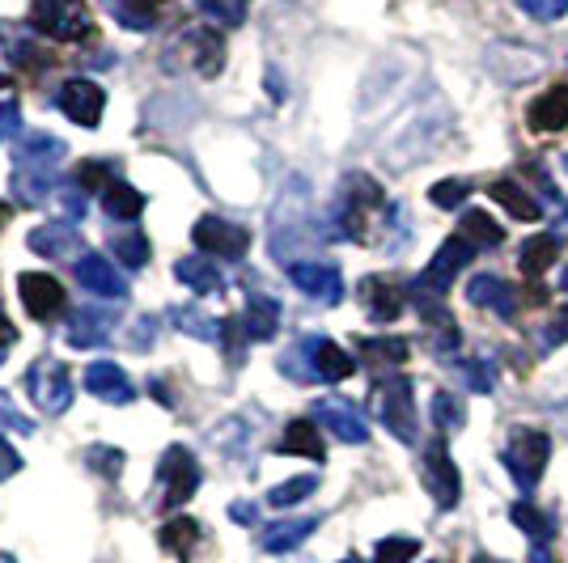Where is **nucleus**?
<instances>
[{
  "mask_svg": "<svg viewBox=\"0 0 568 563\" xmlns=\"http://www.w3.org/2000/svg\"><path fill=\"white\" fill-rule=\"evenodd\" d=\"M200 488V462L183 446H170L158 462V509H183Z\"/></svg>",
  "mask_w": 568,
  "mask_h": 563,
  "instance_id": "3",
  "label": "nucleus"
},
{
  "mask_svg": "<svg viewBox=\"0 0 568 563\" xmlns=\"http://www.w3.org/2000/svg\"><path fill=\"white\" fill-rule=\"evenodd\" d=\"M467 301L479 309H493L497 318H518V309H521L518 288L509 280H500V276H475V280L467 284Z\"/></svg>",
  "mask_w": 568,
  "mask_h": 563,
  "instance_id": "15",
  "label": "nucleus"
},
{
  "mask_svg": "<svg viewBox=\"0 0 568 563\" xmlns=\"http://www.w3.org/2000/svg\"><path fill=\"white\" fill-rule=\"evenodd\" d=\"M55 106H60L72 123H81V127H98V123H102V111H106V94H102V85H94L90 76H72V81L60 85Z\"/></svg>",
  "mask_w": 568,
  "mask_h": 563,
  "instance_id": "12",
  "label": "nucleus"
},
{
  "mask_svg": "<svg viewBox=\"0 0 568 563\" xmlns=\"http://www.w3.org/2000/svg\"><path fill=\"white\" fill-rule=\"evenodd\" d=\"M102 208H106V216L111 221H136L144 212V195L132 183H111V187L102 191Z\"/></svg>",
  "mask_w": 568,
  "mask_h": 563,
  "instance_id": "30",
  "label": "nucleus"
},
{
  "mask_svg": "<svg viewBox=\"0 0 568 563\" xmlns=\"http://www.w3.org/2000/svg\"><path fill=\"white\" fill-rule=\"evenodd\" d=\"M55 199H60V208H64V216H69V221H81V216H85V191H60V195H55Z\"/></svg>",
  "mask_w": 568,
  "mask_h": 563,
  "instance_id": "46",
  "label": "nucleus"
},
{
  "mask_svg": "<svg viewBox=\"0 0 568 563\" xmlns=\"http://www.w3.org/2000/svg\"><path fill=\"white\" fill-rule=\"evenodd\" d=\"M242 330H246V339H276V330H281V306L272 301V297H263L255 293L251 301H246V314H242Z\"/></svg>",
  "mask_w": 568,
  "mask_h": 563,
  "instance_id": "22",
  "label": "nucleus"
},
{
  "mask_svg": "<svg viewBox=\"0 0 568 563\" xmlns=\"http://www.w3.org/2000/svg\"><path fill=\"white\" fill-rule=\"evenodd\" d=\"M0 221H4V208H0Z\"/></svg>",
  "mask_w": 568,
  "mask_h": 563,
  "instance_id": "59",
  "label": "nucleus"
},
{
  "mask_svg": "<svg viewBox=\"0 0 568 563\" xmlns=\"http://www.w3.org/2000/svg\"><path fill=\"white\" fill-rule=\"evenodd\" d=\"M85 390L102 402H115V407L132 402V381H128V373H123L119 365H111V360H94V365L85 369Z\"/></svg>",
  "mask_w": 568,
  "mask_h": 563,
  "instance_id": "18",
  "label": "nucleus"
},
{
  "mask_svg": "<svg viewBox=\"0 0 568 563\" xmlns=\"http://www.w3.org/2000/svg\"><path fill=\"white\" fill-rule=\"evenodd\" d=\"M77 242L81 237L72 234V221H55V225H39L30 234V250L48 258H81L77 255Z\"/></svg>",
  "mask_w": 568,
  "mask_h": 563,
  "instance_id": "20",
  "label": "nucleus"
},
{
  "mask_svg": "<svg viewBox=\"0 0 568 563\" xmlns=\"http://www.w3.org/2000/svg\"><path fill=\"white\" fill-rule=\"evenodd\" d=\"M556 258H560V237H556V234H535L526 246H521V272L539 280L547 267H556Z\"/></svg>",
  "mask_w": 568,
  "mask_h": 563,
  "instance_id": "28",
  "label": "nucleus"
},
{
  "mask_svg": "<svg viewBox=\"0 0 568 563\" xmlns=\"http://www.w3.org/2000/svg\"><path fill=\"white\" fill-rule=\"evenodd\" d=\"M22 127V106L18 98H0V141H9Z\"/></svg>",
  "mask_w": 568,
  "mask_h": 563,
  "instance_id": "44",
  "label": "nucleus"
},
{
  "mask_svg": "<svg viewBox=\"0 0 568 563\" xmlns=\"http://www.w3.org/2000/svg\"><path fill=\"white\" fill-rule=\"evenodd\" d=\"M293 360H306L310 381H344V377L356 369L353 356L344 352L339 344H332L327 335H306V339L297 344Z\"/></svg>",
  "mask_w": 568,
  "mask_h": 563,
  "instance_id": "7",
  "label": "nucleus"
},
{
  "mask_svg": "<svg viewBox=\"0 0 568 563\" xmlns=\"http://www.w3.org/2000/svg\"><path fill=\"white\" fill-rule=\"evenodd\" d=\"M72 272H77V280L81 288H90L94 297H106V301H123L128 297V280L115 272V263L102 255H81L72 263Z\"/></svg>",
  "mask_w": 568,
  "mask_h": 563,
  "instance_id": "14",
  "label": "nucleus"
},
{
  "mask_svg": "<svg viewBox=\"0 0 568 563\" xmlns=\"http://www.w3.org/2000/svg\"><path fill=\"white\" fill-rule=\"evenodd\" d=\"M369 407L382 420L386 432H395L403 446H416L420 437V420H416V402H412V381L403 373H386L374 381L369 390Z\"/></svg>",
  "mask_w": 568,
  "mask_h": 563,
  "instance_id": "1",
  "label": "nucleus"
},
{
  "mask_svg": "<svg viewBox=\"0 0 568 563\" xmlns=\"http://www.w3.org/2000/svg\"><path fill=\"white\" fill-rule=\"evenodd\" d=\"M420 555V542L416 539H382L374 551V563H412Z\"/></svg>",
  "mask_w": 568,
  "mask_h": 563,
  "instance_id": "40",
  "label": "nucleus"
},
{
  "mask_svg": "<svg viewBox=\"0 0 568 563\" xmlns=\"http://www.w3.org/2000/svg\"><path fill=\"white\" fill-rule=\"evenodd\" d=\"M26 390H30V399L43 416H64L72 402V377L60 360H39L26 373Z\"/></svg>",
  "mask_w": 568,
  "mask_h": 563,
  "instance_id": "5",
  "label": "nucleus"
},
{
  "mask_svg": "<svg viewBox=\"0 0 568 563\" xmlns=\"http://www.w3.org/2000/svg\"><path fill=\"white\" fill-rule=\"evenodd\" d=\"M234 521H255V509H246V504H234Z\"/></svg>",
  "mask_w": 568,
  "mask_h": 563,
  "instance_id": "51",
  "label": "nucleus"
},
{
  "mask_svg": "<svg viewBox=\"0 0 568 563\" xmlns=\"http://www.w3.org/2000/svg\"><path fill=\"white\" fill-rule=\"evenodd\" d=\"M556 237H568V212L560 216V225H556Z\"/></svg>",
  "mask_w": 568,
  "mask_h": 563,
  "instance_id": "52",
  "label": "nucleus"
},
{
  "mask_svg": "<svg viewBox=\"0 0 568 563\" xmlns=\"http://www.w3.org/2000/svg\"><path fill=\"white\" fill-rule=\"evenodd\" d=\"M13 153H18V165H48L51 157H64V141H55L48 132H22Z\"/></svg>",
  "mask_w": 568,
  "mask_h": 563,
  "instance_id": "29",
  "label": "nucleus"
},
{
  "mask_svg": "<svg viewBox=\"0 0 568 563\" xmlns=\"http://www.w3.org/2000/svg\"><path fill=\"white\" fill-rule=\"evenodd\" d=\"M493 199H497L500 208L509 212L514 221H526V225H535V221L544 216V208L535 204V195H530V191H521L514 178H500V183H493Z\"/></svg>",
  "mask_w": 568,
  "mask_h": 563,
  "instance_id": "25",
  "label": "nucleus"
},
{
  "mask_svg": "<svg viewBox=\"0 0 568 563\" xmlns=\"http://www.w3.org/2000/svg\"><path fill=\"white\" fill-rule=\"evenodd\" d=\"M191 237H195V246L204 255L213 258H242L251 250V234L242 225H234V221H225V216H200Z\"/></svg>",
  "mask_w": 568,
  "mask_h": 563,
  "instance_id": "10",
  "label": "nucleus"
},
{
  "mask_svg": "<svg viewBox=\"0 0 568 563\" xmlns=\"http://www.w3.org/2000/svg\"><path fill=\"white\" fill-rule=\"evenodd\" d=\"M339 563H361V560H339Z\"/></svg>",
  "mask_w": 568,
  "mask_h": 563,
  "instance_id": "58",
  "label": "nucleus"
},
{
  "mask_svg": "<svg viewBox=\"0 0 568 563\" xmlns=\"http://www.w3.org/2000/svg\"><path fill=\"white\" fill-rule=\"evenodd\" d=\"M420 479H425L428 495L437 500V509H454V504H458V495H463V474L454 467L450 449H446L442 437L425 449V470H420Z\"/></svg>",
  "mask_w": 568,
  "mask_h": 563,
  "instance_id": "8",
  "label": "nucleus"
},
{
  "mask_svg": "<svg viewBox=\"0 0 568 563\" xmlns=\"http://www.w3.org/2000/svg\"><path fill=\"white\" fill-rule=\"evenodd\" d=\"M0 423H13L18 432H30V420H22V416H13V411H0Z\"/></svg>",
  "mask_w": 568,
  "mask_h": 563,
  "instance_id": "49",
  "label": "nucleus"
},
{
  "mask_svg": "<svg viewBox=\"0 0 568 563\" xmlns=\"http://www.w3.org/2000/svg\"><path fill=\"white\" fill-rule=\"evenodd\" d=\"M18 293H22V306L34 323H55L64 314V284L48 276V272H22L18 276Z\"/></svg>",
  "mask_w": 568,
  "mask_h": 563,
  "instance_id": "9",
  "label": "nucleus"
},
{
  "mask_svg": "<svg viewBox=\"0 0 568 563\" xmlns=\"http://www.w3.org/2000/svg\"><path fill=\"white\" fill-rule=\"evenodd\" d=\"M174 276H179V284H187L191 293H216L221 288V267H216V258H204V255H187L174 263Z\"/></svg>",
  "mask_w": 568,
  "mask_h": 563,
  "instance_id": "23",
  "label": "nucleus"
},
{
  "mask_svg": "<svg viewBox=\"0 0 568 563\" xmlns=\"http://www.w3.org/2000/svg\"><path fill=\"white\" fill-rule=\"evenodd\" d=\"M458 237H467L475 250H493V246L505 242V229L484 208H467L463 221H458Z\"/></svg>",
  "mask_w": 568,
  "mask_h": 563,
  "instance_id": "26",
  "label": "nucleus"
},
{
  "mask_svg": "<svg viewBox=\"0 0 568 563\" xmlns=\"http://www.w3.org/2000/svg\"><path fill=\"white\" fill-rule=\"evenodd\" d=\"M77 183H85V187H111V183H115V178H111V165L106 162H85V170H81V174H77Z\"/></svg>",
  "mask_w": 568,
  "mask_h": 563,
  "instance_id": "45",
  "label": "nucleus"
},
{
  "mask_svg": "<svg viewBox=\"0 0 568 563\" xmlns=\"http://www.w3.org/2000/svg\"><path fill=\"white\" fill-rule=\"evenodd\" d=\"M556 330H560V335L568 339V306L560 309V318H556V327H551V335H556Z\"/></svg>",
  "mask_w": 568,
  "mask_h": 563,
  "instance_id": "50",
  "label": "nucleus"
},
{
  "mask_svg": "<svg viewBox=\"0 0 568 563\" xmlns=\"http://www.w3.org/2000/svg\"><path fill=\"white\" fill-rule=\"evenodd\" d=\"M111 255L119 258V267H132L136 272V267L149 263V237L136 234V229L132 234H115L111 237Z\"/></svg>",
  "mask_w": 568,
  "mask_h": 563,
  "instance_id": "34",
  "label": "nucleus"
},
{
  "mask_svg": "<svg viewBox=\"0 0 568 563\" xmlns=\"http://www.w3.org/2000/svg\"><path fill=\"white\" fill-rule=\"evenodd\" d=\"M560 288L568 293V263H565V272H560Z\"/></svg>",
  "mask_w": 568,
  "mask_h": 563,
  "instance_id": "54",
  "label": "nucleus"
},
{
  "mask_svg": "<svg viewBox=\"0 0 568 563\" xmlns=\"http://www.w3.org/2000/svg\"><path fill=\"white\" fill-rule=\"evenodd\" d=\"M314 423H323L344 446H365L369 441V423L348 399H318L314 402Z\"/></svg>",
  "mask_w": 568,
  "mask_h": 563,
  "instance_id": "13",
  "label": "nucleus"
},
{
  "mask_svg": "<svg viewBox=\"0 0 568 563\" xmlns=\"http://www.w3.org/2000/svg\"><path fill=\"white\" fill-rule=\"evenodd\" d=\"M518 9L535 22H560L568 13V0H518Z\"/></svg>",
  "mask_w": 568,
  "mask_h": 563,
  "instance_id": "41",
  "label": "nucleus"
},
{
  "mask_svg": "<svg viewBox=\"0 0 568 563\" xmlns=\"http://www.w3.org/2000/svg\"><path fill=\"white\" fill-rule=\"evenodd\" d=\"M526 123H530V132H539V136L565 132L568 127V85H551L547 94L535 98L530 111H526Z\"/></svg>",
  "mask_w": 568,
  "mask_h": 563,
  "instance_id": "16",
  "label": "nucleus"
},
{
  "mask_svg": "<svg viewBox=\"0 0 568 563\" xmlns=\"http://www.w3.org/2000/svg\"><path fill=\"white\" fill-rule=\"evenodd\" d=\"M111 13H115L123 25H132V30H149V25H153V9H141V4H132V0H111Z\"/></svg>",
  "mask_w": 568,
  "mask_h": 563,
  "instance_id": "42",
  "label": "nucleus"
},
{
  "mask_svg": "<svg viewBox=\"0 0 568 563\" xmlns=\"http://www.w3.org/2000/svg\"><path fill=\"white\" fill-rule=\"evenodd\" d=\"M30 25L43 39L77 43V39L90 34V9L81 0H34L30 4Z\"/></svg>",
  "mask_w": 568,
  "mask_h": 563,
  "instance_id": "4",
  "label": "nucleus"
},
{
  "mask_svg": "<svg viewBox=\"0 0 568 563\" xmlns=\"http://www.w3.org/2000/svg\"><path fill=\"white\" fill-rule=\"evenodd\" d=\"M356 293H361L365 314H369L374 323H395L403 314V288L395 280H386V276H365Z\"/></svg>",
  "mask_w": 568,
  "mask_h": 563,
  "instance_id": "17",
  "label": "nucleus"
},
{
  "mask_svg": "<svg viewBox=\"0 0 568 563\" xmlns=\"http://www.w3.org/2000/svg\"><path fill=\"white\" fill-rule=\"evenodd\" d=\"M454 373L463 377V386L475 390V395H493V386H497V369H493L488 356H467V360H458Z\"/></svg>",
  "mask_w": 568,
  "mask_h": 563,
  "instance_id": "32",
  "label": "nucleus"
},
{
  "mask_svg": "<svg viewBox=\"0 0 568 563\" xmlns=\"http://www.w3.org/2000/svg\"><path fill=\"white\" fill-rule=\"evenodd\" d=\"M200 13L216 30H234V25L246 22V0H200Z\"/></svg>",
  "mask_w": 568,
  "mask_h": 563,
  "instance_id": "36",
  "label": "nucleus"
},
{
  "mask_svg": "<svg viewBox=\"0 0 568 563\" xmlns=\"http://www.w3.org/2000/svg\"><path fill=\"white\" fill-rule=\"evenodd\" d=\"M433 420H437L442 432H454V428H463V423H467V411H463V402L454 399V395L437 390V395H433Z\"/></svg>",
  "mask_w": 568,
  "mask_h": 563,
  "instance_id": "38",
  "label": "nucleus"
},
{
  "mask_svg": "<svg viewBox=\"0 0 568 563\" xmlns=\"http://www.w3.org/2000/svg\"><path fill=\"white\" fill-rule=\"evenodd\" d=\"M18 470H22V458L13 453V446H4V437H0V479H9Z\"/></svg>",
  "mask_w": 568,
  "mask_h": 563,
  "instance_id": "47",
  "label": "nucleus"
},
{
  "mask_svg": "<svg viewBox=\"0 0 568 563\" xmlns=\"http://www.w3.org/2000/svg\"><path fill=\"white\" fill-rule=\"evenodd\" d=\"M288 280L297 284L306 297L323 301V306H339L344 297V276L332 263H314V258H293L288 263Z\"/></svg>",
  "mask_w": 568,
  "mask_h": 563,
  "instance_id": "11",
  "label": "nucleus"
},
{
  "mask_svg": "<svg viewBox=\"0 0 568 563\" xmlns=\"http://www.w3.org/2000/svg\"><path fill=\"white\" fill-rule=\"evenodd\" d=\"M55 187V174H51V165H18L13 170V195L22 199V204H43Z\"/></svg>",
  "mask_w": 568,
  "mask_h": 563,
  "instance_id": "27",
  "label": "nucleus"
},
{
  "mask_svg": "<svg viewBox=\"0 0 568 563\" xmlns=\"http://www.w3.org/2000/svg\"><path fill=\"white\" fill-rule=\"evenodd\" d=\"M547 458H551V437L539 432V428H514L505 449H500V467L509 470V479L518 483L521 492H535L539 488Z\"/></svg>",
  "mask_w": 568,
  "mask_h": 563,
  "instance_id": "2",
  "label": "nucleus"
},
{
  "mask_svg": "<svg viewBox=\"0 0 568 563\" xmlns=\"http://www.w3.org/2000/svg\"><path fill=\"white\" fill-rule=\"evenodd\" d=\"M195 542H200V525L191 516H174V521L162 525V546H166L170 555H183L187 560L191 551H195Z\"/></svg>",
  "mask_w": 568,
  "mask_h": 563,
  "instance_id": "33",
  "label": "nucleus"
},
{
  "mask_svg": "<svg viewBox=\"0 0 568 563\" xmlns=\"http://www.w3.org/2000/svg\"><path fill=\"white\" fill-rule=\"evenodd\" d=\"M471 563H497V560H488V555H475Z\"/></svg>",
  "mask_w": 568,
  "mask_h": 563,
  "instance_id": "55",
  "label": "nucleus"
},
{
  "mask_svg": "<svg viewBox=\"0 0 568 563\" xmlns=\"http://www.w3.org/2000/svg\"><path fill=\"white\" fill-rule=\"evenodd\" d=\"M13 339H18V327L9 323V314H4V306H0V348H4V344H13Z\"/></svg>",
  "mask_w": 568,
  "mask_h": 563,
  "instance_id": "48",
  "label": "nucleus"
},
{
  "mask_svg": "<svg viewBox=\"0 0 568 563\" xmlns=\"http://www.w3.org/2000/svg\"><path fill=\"white\" fill-rule=\"evenodd\" d=\"M174 323H179V327H187L195 339H209V344H213V339H221V327H216V323H209V318H200L195 309H174Z\"/></svg>",
  "mask_w": 568,
  "mask_h": 563,
  "instance_id": "43",
  "label": "nucleus"
},
{
  "mask_svg": "<svg viewBox=\"0 0 568 563\" xmlns=\"http://www.w3.org/2000/svg\"><path fill=\"white\" fill-rule=\"evenodd\" d=\"M314 488H318V479H314V474L288 479V483H281V488H272V492H267V504H272V509H288V504H302L306 495H314Z\"/></svg>",
  "mask_w": 568,
  "mask_h": 563,
  "instance_id": "37",
  "label": "nucleus"
},
{
  "mask_svg": "<svg viewBox=\"0 0 568 563\" xmlns=\"http://www.w3.org/2000/svg\"><path fill=\"white\" fill-rule=\"evenodd\" d=\"M565 174H568V153H565Z\"/></svg>",
  "mask_w": 568,
  "mask_h": 563,
  "instance_id": "57",
  "label": "nucleus"
},
{
  "mask_svg": "<svg viewBox=\"0 0 568 563\" xmlns=\"http://www.w3.org/2000/svg\"><path fill=\"white\" fill-rule=\"evenodd\" d=\"M111 330H115V318H111V314H102V309H81V314H72V323H69V344L72 348H98V344L111 339Z\"/></svg>",
  "mask_w": 568,
  "mask_h": 563,
  "instance_id": "21",
  "label": "nucleus"
},
{
  "mask_svg": "<svg viewBox=\"0 0 568 563\" xmlns=\"http://www.w3.org/2000/svg\"><path fill=\"white\" fill-rule=\"evenodd\" d=\"M471 258H475V246L467 242V237L454 234L450 242H442V250H437V255L428 258L425 276L416 280V293H420V297H425V293L428 297H442V293L458 280V272H463Z\"/></svg>",
  "mask_w": 568,
  "mask_h": 563,
  "instance_id": "6",
  "label": "nucleus"
},
{
  "mask_svg": "<svg viewBox=\"0 0 568 563\" xmlns=\"http://www.w3.org/2000/svg\"><path fill=\"white\" fill-rule=\"evenodd\" d=\"M514 525H518L521 534H530V539L539 542V546H547L551 542V534H556V525H551V516H544L535 504H514Z\"/></svg>",
  "mask_w": 568,
  "mask_h": 563,
  "instance_id": "35",
  "label": "nucleus"
},
{
  "mask_svg": "<svg viewBox=\"0 0 568 563\" xmlns=\"http://www.w3.org/2000/svg\"><path fill=\"white\" fill-rule=\"evenodd\" d=\"M314 530H318V516H288V521H276V525L263 530L260 546L267 551V555H284V551L302 546Z\"/></svg>",
  "mask_w": 568,
  "mask_h": 563,
  "instance_id": "19",
  "label": "nucleus"
},
{
  "mask_svg": "<svg viewBox=\"0 0 568 563\" xmlns=\"http://www.w3.org/2000/svg\"><path fill=\"white\" fill-rule=\"evenodd\" d=\"M0 90H9V76H0Z\"/></svg>",
  "mask_w": 568,
  "mask_h": 563,
  "instance_id": "56",
  "label": "nucleus"
},
{
  "mask_svg": "<svg viewBox=\"0 0 568 563\" xmlns=\"http://www.w3.org/2000/svg\"><path fill=\"white\" fill-rule=\"evenodd\" d=\"M467 195H471V183H467V178H442V183H433V187H428V199L446 212L458 208Z\"/></svg>",
  "mask_w": 568,
  "mask_h": 563,
  "instance_id": "39",
  "label": "nucleus"
},
{
  "mask_svg": "<svg viewBox=\"0 0 568 563\" xmlns=\"http://www.w3.org/2000/svg\"><path fill=\"white\" fill-rule=\"evenodd\" d=\"M356 352H361V360H365L369 369H395V365L407 360V344L395 339V335H386V339H361Z\"/></svg>",
  "mask_w": 568,
  "mask_h": 563,
  "instance_id": "31",
  "label": "nucleus"
},
{
  "mask_svg": "<svg viewBox=\"0 0 568 563\" xmlns=\"http://www.w3.org/2000/svg\"><path fill=\"white\" fill-rule=\"evenodd\" d=\"M276 453H302L310 462H323L327 458V449L318 441V423L314 420H293L284 428V437L276 441Z\"/></svg>",
  "mask_w": 568,
  "mask_h": 563,
  "instance_id": "24",
  "label": "nucleus"
},
{
  "mask_svg": "<svg viewBox=\"0 0 568 563\" xmlns=\"http://www.w3.org/2000/svg\"><path fill=\"white\" fill-rule=\"evenodd\" d=\"M132 4H141V9H158V4H166V0H132Z\"/></svg>",
  "mask_w": 568,
  "mask_h": 563,
  "instance_id": "53",
  "label": "nucleus"
}]
</instances>
